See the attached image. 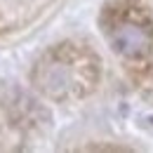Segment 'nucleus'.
Wrapping results in <instances>:
<instances>
[{
    "label": "nucleus",
    "instance_id": "f257e3e1",
    "mask_svg": "<svg viewBox=\"0 0 153 153\" xmlns=\"http://www.w3.org/2000/svg\"><path fill=\"white\" fill-rule=\"evenodd\" d=\"M115 47L125 54H141L146 47H149V36L144 28L139 26H123L118 33H115Z\"/></svg>",
    "mask_w": 153,
    "mask_h": 153
}]
</instances>
